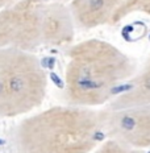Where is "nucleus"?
<instances>
[{
  "instance_id": "nucleus-1",
  "label": "nucleus",
  "mask_w": 150,
  "mask_h": 153,
  "mask_svg": "<svg viewBox=\"0 0 150 153\" xmlns=\"http://www.w3.org/2000/svg\"><path fill=\"white\" fill-rule=\"evenodd\" d=\"M134 75L136 62L121 49L99 38L84 40L67 50L65 100L71 106L100 107Z\"/></svg>"
},
{
  "instance_id": "nucleus-2",
  "label": "nucleus",
  "mask_w": 150,
  "mask_h": 153,
  "mask_svg": "<svg viewBox=\"0 0 150 153\" xmlns=\"http://www.w3.org/2000/svg\"><path fill=\"white\" fill-rule=\"evenodd\" d=\"M105 139L104 110L71 104L25 117L13 133L18 153H88Z\"/></svg>"
},
{
  "instance_id": "nucleus-3",
  "label": "nucleus",
  "mask_w": 150,
  "mask_h": 153,
  "mask_svg": "<svg viewBox=\"0 0 150 153\" xmlns=\"http://www.w3.org/2000/svg\"><path fill=\"white\" fill-rule=\"evenodd\" d=\"M75 21L69 4L59 0H18L0 9V49L34 53L70 45Z\"/></svg>"
},
{
  "instance_id": "nucleus-4",
  "label": "nucleus",
  "mask_w": 150,
  "mask_h": 153,
  "mask_svg": "<svg viewBox=\"0 0 150 153\" xmlns=\"http://www.w3.org/2000/svg\"><path fill=\"white\" fill-rule=\"evenodd\" d=\"M47 75L34 53L0 49V119L23 116L42 104Z\"/></svg>"
},
{
  "instance_id": "nucleus-5",
  "label": "nucleus",
  "mask_w": 150,
  "mask_h": 153,
  "mask_svg": "<svg viewBox=\"0 0 150 153\" xmlns=\"http://www.w3.org/2000/svg\"><path fill=\"white\" fill-rule=\"evenodd\" d=\"M104 131L113 139L134 149L150 146V104L111 110L104 108Z\"/></svg>"
},
{
  "instance_id": "nucleus-6",
  "label": "nucleus",
  "mask_w": 150,
  "mask_h": 153,
  "mask_svg": "<svg viewBox=\"0 0 150 153\" xmlns=\"http://www.w3.org/2000/svg\"><path fill=\"white\" fill-rule=\"evenodd\" d=\"M126 0H72L69 3L78 28L94 29L112 23L115 13Z\"/></svg>"
},
{
  "instance_id": "nucleus-7",
  "label": "nucleus",
  "mask_w": 150,
  "mask_h": 153,
  "mask_svg": "<svg viewBox=\"0 0 150 153\" xmlns=\"http://www.w3.org/2000/svg\"><path fill=\"white\" fill-rule=\"evenodd\" d=\"M125 86V90L111 100L107 108L120 110L150 104V57L145 62L141 71L137 73Z\"/></svg>"
},
{
  "instance_id": "nucleus-8",
  "label": "nucleus",
  "mask_w": 150,
  "mask_h": 153,
  "mask_svg": "<svg viewBox=\"0 0 150 153\" xmlns=\"http://www.w3.org/2000/svg\"><path fill=\"white\" fill-rule=\"evenodd\" d=\"M133 13H142L150 16V0H126L115 13L111 25L120 23L121 20H124Z\"/></svg>"
},
{
  "instance_id": "nucleus-9",
  "label": "nucleus",
  "mask_w": 150,
  "mask_h": 153,
  "mask_svg": "<svg viewBox=\"0 0 150 153\" xmlns=\"http://www.w3.org/2000/svg\"><path fill=\"white\" fill-rule=\"evenodd\" d=\"M95 153H141L138 149H134L132 146H128L123 143L113 139H107L104 143H101L100 148Z\"/></svg>"
},
{
  "instance_id": "nucleus-10",
  "label": "nucleus",
  "mask_w": 150,
  "mask_h": 153,
  "mask_svg": "<svg viewBox=\"0 0 150 153\" xmlns=\"http://www.w3.org/2000/svg\"><path fill=\"white\" fill-rule=\"evenodd\" d=\"M59 1H65V3H70V1H72V0H59Z\"/></svg>"
}]
</instances>
